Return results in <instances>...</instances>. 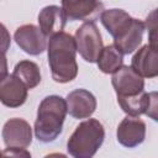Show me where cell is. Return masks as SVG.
<instances>
[{
    "mask_svg": "<svg viewBox=\"0 0 158 158\" xmlns=\"http://www.w3.org/2000/svg\"><path fill=\"white\" fill-rule=\"evenodd\" d=\"M96 63L102 73L114 74L118 68L123 65V54L115 44H109L102 47Z\"/></svg>",
    "mask_w": 158,
    "mask_h": 158,
    "instance_id": "obj_16",
    "label": "cell"
},
{
    "mask_svg": "<svg viewBox=\"0 0 158 158\" xmlns=\"http://www.w3.org/2000/svg\"><path fill=\"white\" fill-rule=\"evenodd\" d=\"M11 44V37L7 28L0 22V51L6 53Z\"/></svg>",
    "mask_w": 158,
    "mask_h": 158,
    "instance_id": "obj_18",
    "label": "cell"
},
{
    "mask_svg": "<svg viewBox=\"0 0 158 158\" xmlns=\"http://www.w3.org/2000/svg\"><path fill=\"white\" fill-rule=\"evenodd\" d=\"M67 115V102L58 95L46 96L37 110L35 136L43 143L53 142L62 132Z\"/></svg>",
    "mask_w": 158,
    "mask_h": 158,
    "instance_id": "obj_3",
    "label": "cell"
},
{
    "mask_svg": "<svg viewBox=\"0 0 158 158\" xmlns=\"http://www.w3.org/2000/svg\"><path fill=\"white\" fill-rule=\"evenodd\" d=\"M77 51L85 62L95 63L101 49L102 38L98 26L93 21L84 22L77 31L74 36Z\"/></svg>",
    "mask_w": 158,
    "mask_h": 158,
    "instance_id": "obj_5",
    "label": "cell"
},
{
    "mask_svg": "<svg viewBox=\"0 0 158 158\" xmlns=\"http://www.w3.org/2000/svg\"><path fill=\"white\" fill-rule=\"evenodd\" d=\"M100 21L114 38V44L122 54L135 52L142 43L144 23L131 17L122 9L104 10L100 14Z\"/></svg>",
    "mask_w": 158,
    "mask_h": 158,
    "instance_id": "obj_1",
    "label": "cell"
},
{
    "mask_svg": "<svg viewBox=\"0 0 158 158\" xmlns=\"http://www.w3.org/2000/svg\"><path fill=\"white\" fill-rule=\"evenodd\" d=\"M131 67L142 78H156L158 75L157 47L144 44L139 48L131 60Z\"/></svg>",
    "mask_w": 158,
    "mask_h": 158,
    "instance_id": "obj_14",
    "label": "cell"
},
{
    "mask_svg": "<svg viewBox=\"0 0 158 158\" xmlns=\"http://www.w3.org/2000/svg\"><path fill=\"white\" fill-rule=\"evenodd\" d=\"M6 53L0 51V80H2L9 73H7V60H6Z\"/></svg>",
    "mask_w": 158,
    "mask_h": 158,
    "instance_id": "obj_20",
    "label": "cell"
},
{
    "mask_svg": "<svg viewBox=\"0 0 158 158\" xmlns=\"http://www.w3.org/2000/svg\"><path fill=\"white\" fill-rule=\"evenodd\" d=\"M48 64L52 78L57 83H69L78 74V64L75 60L77 46L74 37L64 31L54 33L49 37Z\"/></svg>",
    "mask_w": 158,
    "mask_h": 158,
    "instance_id": "obj_2",
    "label": "cell"
},
{
    "mask_svg": "<svg viewBox=\"0 0 158 158\" xmlns=\"http://www.w3.org/2000/svg\"><path fill=\"white\" fill-rule=\"evenodd\" d=\"M121 109L128 116H139L142 114L157 121V93L142 91L137 95L117 98Z\"/></svg>",
    "mask_w": 158,
    "mask_h": 158,
    "instance_id": "obj_6",
    "label": "cell"
},
{
    "mask_svg": "<svg viewBox=\"0 0 158 158\" xmlns=\"http://www.w3.org/2000/svg\"><path fill=\"white\" fill-rule=\"evenodd\" d=\"M62 10L69 21H95L104 11L99 0H62Z\"/></svg>",
    "mask_w": 158,
    "mask_h": 158,
    "instance_id": "obj_8",
    "label": "cell"
},
{
    "mask_svg": "<svg viewBox=\"0 0 158 158\" xmlns=\"http://www.w3.org/2000/svg\"><path fill=\"white\" fill-rule=\"evenodd\" d=\"M2 139L6 147L27 148L32 142V128L30 123L19 117L10 118L2 127Z\"/></svg>",
    "mask_w": 158,
    "mask_h": 158,
    "instance_id": "obj_9",
    "label": "cell"
},
{
    "mask_svg": "<svg viewBox=\"0 0 158 158\" xmlns=\"http://www.w3.org/2000/svg\"><path fill=\"white\" fill-rule=\"evenodd\" d=\"M67 17L59 6L49 5L43 7L38 14V25L43 35L49 38L52 35L62 32L65 27Z\"/></svg>",
    "mask_w": 158,
    "mask_h": 158,
    "instance_id": "obj_15",
    "label": "cell"
},
{
    "mask_svg": "<svg viewBox=\"0 0 158 158\" xmlns=\"http://www.w3.org/2000/svg\"><path fill=\"white\" fill-rule=\"evenodd\" d=\"M112 86L117 94V98L132 96L144 91V80L143 78L137 74L132 67L122 65L118 68L111 79Z\"/></svg>",
    "mask_w": 158,
    "mask_h": 158,
    "instance_id": "obj_7",
    "label": "cell"
},
{
    "mask_svg": "<svg viewBox=\"0 0 158 158\" xmlns=\"http://www.w3.org/2000/svg\"><path fill=\"white\" fill-rule=\"evenodd\" d=\"M0 156H1V152H0Z\"/></svg>",
    "mask_w": 158,
    "mask_h": 158,
    "instance_id": "obj_21",
    "label": "cell"
},
{
    "mask_svg": "<svg viewBox=\"0 0 158 158\" xmlns=\"http://www.w3.org/2000/svg\"><path fill=\"white\" fill-rule=\"evenodd\" d=\"M105 138V130L96 118L80 122L68 139V153L75 158H91L101 147Z\"/></svg>",
    "mask_w": 158,
    "mask_h": 158,
    "instance_id": "obj_4",
    "label": "cell"
},
{
    "mask_svg": "<svg viewBox=\"0 0 158 158\" xmlns=\"http://www.w3.org/2000/svg\"><path fill=\"white\" fill-rule=\"evenodd\" d=\"M67 112L74 118H88L96 109L95 96L85 89H75L67 95Z\"/></svg>",
    "mask_w": 158,
    "mask_h": 158,
    "instance_id": "obj_12",
    "label": "cell"
},
{
    "mask_svg": "<svg viewBox=\"0 0 158 158\" xmlns=\"http://www.w3.org/2000/svg\"><path fill=\"white\" fill-rule=\"evenodd\" d=\"M15 77H17L27 89H33L41 83V72L38 65L35 62L31 60H21L19 62L15 68L14 73Z\"/></svg>",
    "mask_w": 158,
    "mask_h": 158,
    "instance_id": "obj_17",
    "label": "cell"
},
{
    "mask_svg": "<svg viewBox=\"0 0 158 158\" xmlns=\"http://www.w3.org/2000/svg\"><path fill=\"white\" fill-rule=\"evenodd\" d=\"M2 156H12V157H31L30 152L26 151V148H16V147H6V149L1 153Z\"/></svg>",
    "mask_w": 158,
    "mask_h": 158,
    "instance_id": "obj_19",
    "label": "cell"
},
{
    "mask_svg": "<svg viewBox=\"0 0 158 158\" xmlns=\"http://www.w3.org/2000/svg\"><path fill=\"white\" fill-rule=\"evenodd\" d=\"M27 88L14 74L0 80V102L7 107H19L27 99Z\"/></svg>",
    "mask_w": 158,
    "mask_h": 158,
    "instance_id": "obj_13",
    "label": "cell"
},
{
    "mask_svg": "<svg viewBox=\"0 0 158 158\" xmlns=\"http://www.w3.org/2000/svg\"><path fill=\"white\" fill-rule=\"evenodd\" d=\"M117 141L127 148H133L141 144L146 137V123L138 116L125 117L116 131Z\"/></svg>",
    "mask_w": 158,
    "mask_h": 158,
    "instance_id": "obj_11",
    "label": "cell"
},
{
    "mask_svg": "<svg viewBox=\"0 0 158 158\" xmlns=\"http://www.w3.org/2000/svg\"><path fill=\"white\" fill-rule=\"evenodd\" d=\"M17 46L30 56L41 54L47 47V37L40 30V27L27 23L20 26L14 35Z\"/></svg>",
    "mask_w": 158,
    "mask_h": 158,
    "instance_id": "obj_10",
    "label": "cell"
}]
</instances>
